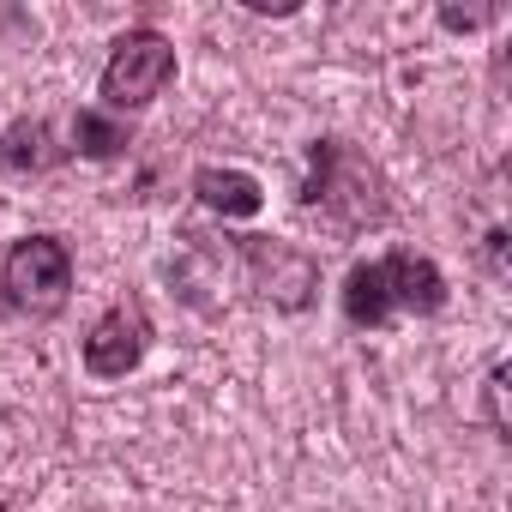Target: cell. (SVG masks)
I'll list each match as a JSON object with an SVG mask.
<instances>
[{"label": "cell", "instance_id": "cell-1", "mask_svg": "<svg viewBox=\"0 0 512 512\" xmlns=\"http://www.w3.org/2000/svg\"><path fill=\"white\" fill-rule=\"evenodd\" d=\"M446 308V278L428 253H386L344 278V320L350 326H386L392 314H440Z\"/></svg>", "mask_w": 512, "mask_h": 512}, {"label": "cell", "instance_id": "cell-2", "mask_svg": "<svg viewBox=\"0 0 512 512\" xmlns=\"http://www.w3.org/2000/svg\"><path fill=\"white\" fill-rule=\"evenodd\" d=\"M314 211H332L344 229H362V223H380L386 217V193H380V169L368 157H356L350 145L326 139L314 145V181L302 193Z\"/></svg>", "mask_w": 512, "mask_h": 512}, {"label": "cell", "instance_id": "cell-3", "mask_svg": "<svg viewBox=\"0 0 512 512\" xmlns=\"http://www.w3.org/2000/svg\"><path fill=\"white\" fill-rule=\"evenodd\" d=\"M175 79V43L163 31H127L115 37V55L103 67V103L109 109H145L151 97H163V85Z\"/></svg>", "mask_w": 512, "mask_h": 512}, {"label": "cell", "instance_id": "cell-4", "mask_svg": "<svg viewBox=\"0 0 512 512\" xmlns=\"http://www.w3.org/2000/svg\"><path fill=\"white\" fill-rule=\"evenodd\" d=\"M7 290H13V308H25V314H61L67 290H73V253H67V241H55V235L13 241V253H7Z\"/></svg>", "mask_w": 512, "mask_h": 512}, {"label": "cell", "instance_id": "cell-5", "mask_svg": "<svg viewBox=\"0 0 512 512\" xmlns=\"http://www.w3.org/2000/svg\"><path fill=\"white\" fill-rule=\"evenodd\" d=\"M151 350V320L139 302H115L91 332H85V374L91 380H127Z\"/></svg>", "mask_w": 512, "mask_h": 512}, {"label": "cell", "instance_id": "cell-6", "mask_svg": "<svg viewBox=\"0 0 512 512\" xmlns=\"http://www.w3.org/2000/svg\"><path fill=\"white\" fill-rule=\"evenodd\" d=\"M193 193L217 217H260V205H266V187L253 181L247 169H199L193 175Z\"/></svg>", "mask_w": 512, "mask_h": 512}, {"label": "cell", "instance_id": "cell-7", "mask_svg": "<svg viewBox=\"0 0 512 512\" xmlns=\"http://www.w3.org/2000/svg\"><path fill=\"white\" fill-rule=\"evenodd\" d=\"M49 163V127L43 121H19L7 127V139H0V169H13V175H31Z\"/></svg>", "mask_w": 512, "mask_h": 512}, {"label": "cell", "instance_id": "cell-8", "mask_svg": "<svg viewBox=\"0 0 512 512\" xmlns=\"http://www.w3.org/2000/svg\"><path fill=\"white\" fill-rule=\"evenodd\" d=\"M73 139H79V151H85V157H115V151L127 145V127H115L109 115L85 109V115L73 121Z\"/></svg>", "mask_w": 512, "mask_h": 512}, {"label": "cell", "instance_id": "cell-9", "mask_svg": "<svg viewBox=\"0 0 512 512\" xmlns=\"http://www.w3.org/2000/svg\"><path fill=\"white\" fill-rule=\"evenodd\" d=\"M500 392H506V362L488 374V422H494V434H506V410H500Z\"/></svg>", "mask_w": 512, "mask_h": 512}]
</instances>
